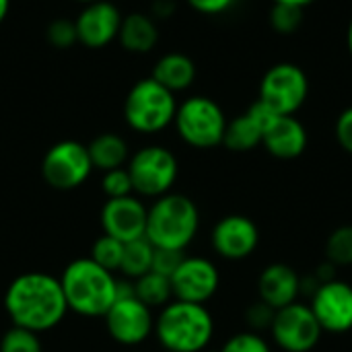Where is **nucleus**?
Masks as SVG:
<instances>
[{
  "label": "nucleus",
  "instance_id": "72a5a7b5",
  "mask_svg": "<svg viewBox=\"0 0 352 352\" xmlns=\"http://www.w3.org/2000/svg\"><path fill=\"white\" fill-rule=\"evenodd\" d=\"M334 134L338 144L342 146V151H346L352 155V105L346 107L338 118H336V126H334Z\"/></svg>",
  "mask_w": 352,
  "mask_h": 352
},
{
  "label": "nucleus",
  "instance_id": "c756f323",
  "mask_svg": "<svg viewBox=\"0 0 352 352\" xmlns=\"http://www.w3.org/2000/svg\"><path fill=\"white\" fill-rule=\"evenodd\" d=\"M101 188H103V194L107 198H124V196L134 194L132 179H130V173H128L126 167L105 171L103 179H101Z\"/></svg>",
  "mask_w": 352,
  "mask_h": 352
},
{
  "label": "nucleus",
  "instance_id": "c9c22d12",
  "mask_svg": "<svg viewBox=\"0 0 352 352\" xmlns=\"http://www.w3.org/2000/svg\"><path fill=\"white\" fill-rule=\"evenodd\" d=\"M322 287V283L318 280V276L311 272V274H305V276H299V297H307L311 299L318 289Z\"/></svg>",
  "mask_w": 352,
  "mask_h": 352
},
{
  "label": "nucleus",
  "instance_id": "c85d7f7f",
  "mask_svg": "<svg viewBox=\"0 0 352 352\" xmlns=\"http://www.w3.org/2000/svg\"><path fill=\"white\" fill-rule=\"evenodd\" d=\"M45 39L56 50H68V47H72L74 43H78V35H76L74 21L54 19L47 25V29H45Z\"/></svg>",
  "mask_w": 352,
  "mask_h": 352
},
{
  "label": "nucleus",
  "instance_id": "4c0bfd02",
  "mask_svg": "<svg viewBox=\"0 0 352 352\" xmlns=\"http://www.w3.org/2000/svg\"><path fill=\"white\" fill-rule=\"evenodd\" d=\"M173 10H175L173 0H155V4H153V12L157 16H169Z\"/></svg>",
  "mask_w": 352,
  "mask_h": 352
},
{
  "label": "nucleus",
  "instance_id": "c03bdc74",
  "mask_svg": "<svg viewBox=\"0 0 352 352\" xmlns=\"http://www.w3.org/2000/svg\"><path fill=\"white\" fill-rule=\"evenodd\" d=\"M165 352H167V351H165Z\"/></svg>",
  "mask_w": 352,
  "mask_h": 352
},
{
  "label": "nucleus",
  "instance_id": "dca6fc26",
  "mask_svg": "<svg viewBox=\"0 0 352 352\" xmlns=\"http://www.w3.org/2000/svg\"><path fill=\"white\" fill-rule=\"evenodd\" d=\"M122 19L124 16L118 6L107 0H95L85 4V8L74 19L78 43L89 50H101L109 45L113 39H118Z\"/></svg>",
  "mask_w": 352,
  "mask_h": 352
},
{
  "label": "nucleus",
  "instance_id": "a878e982",
  "mask_svg": "<svg viewBox=\"0 0 352 352\" xmlns=\"http://www.w3.org/2000/svg\"><path fill=\"white\" fill-rule=\"evenodd\" d=\"M326 260L340 266H352V225L334 229L326 243Z\"/></svg>",
  "mask_w": 352,
  "mask_h": 352
},
{
  "label": "nucleus",
  "instance_id": "412c9836",
  "mask_svg": "<svg viewBox=\"0 0 352 352\" xmlns=\"http://www.w3.org/2000/svg\"><path fill=\"white\" fill-rule=\"evenodd\" d=\"M87 148H89L93 169H99L103 173L124 167V163H128V159H130L128 142L120 134H113V132L95 136L91 140V144H87Z\"/></svg>",
  "mask_w": 352,
  "mask_h": 352
},
{
  "label": "nucleus",
  "instance_id": "423d86ee",
  "mask_svg": "<svg viewBox=\"0 0 352 352\" xmlns=\"http://www.w3.org/2000/svg\"><path fill=\"white\" fill-rule=\"evenodd\" d=\"M173 124L186 144L206 151L223 144L227 118L214 99L194 95L177 105Z\"/></svg>",
  "mask_w": 352,
  "mask_h": 352
},
{
  "label": "nucleus",
  "instance_id": "b1692460",
  "mask_svg": "<svg viewBox=\"0 0 352 352\" xmlns=\"http://www.w3.org/2000/svg\"><path fill=\"white\" fill-rule=\"evenodd\" d=\"M153 254H155V248L146 237L124 243V256H122V264H120V272L124 274V278L136 280L142 274L151 272Z\"/></svg>",
  "mask_w": 352,
  "mask_h": 352
},
{
  "label": "nucleus",
  "instance_id": "37998d69",
  "mask_svg": "<svg viewBox=\"0 0 352 352\" xmlns=\"http://www.w3.org/2000/svg\"><path fill=\"white\" fill-rule=\"evenodd\" d=\"M202 352H221V349H219V351H212V349H206V351H202Z\"/></svg>",
  "mask_w": 352,
  "mask_h": 352
},
{
  "label": "nucleus",
  "instance_id": "aec40b11",
  "mask_svg": "<svg viewBox=\"0 0 352 352\" xmlns=\"http://www.w3.org/2000/svg\"><path fill=\"white\" fill-rule=\"evenodd\" d=\"M118 39L126 52L132 54H148L159 41V29L148 14L132 12L122 19Z\"/></svg>",
  "mask_w": 352,
  "mask_h": 352
},
{
  "label": "nucleus",
  "instance_id": "20e7f679",
  "mask_svg": "<svg viewBox=\"0 0 352 352\" xmlns=\"http://www.w3.org/2000/svg\"><path fill=\"white\" fill-rule=\"evenodd\" d=\"M200 229V210L184 194H165L157 198L146 217L144 237L159 250L186 252Z\"/></svg>",
  "mask_w": 352,
  "mask_h": 352
},
{
  "label": "nucleus",
  "instance_id": "f8f14e48",
  "mask_svg": "<svg viewBox=\"0 0 352 352\" xmlns=\"http://www.w3.org/2000/svg\"><path fill=\"white\" fill-rule=\"evenodd\" d=\"M169 280L173 299L206 305V301H210L219 291L221 274L208 258L186 256Z\"/></svg>",
  "mask_w": 352,
  "mask_h": 352
},
{
  "label": "nucleus",
  "instance_id": "e433bc0d",
  "mask_svg": "<svg viewBox=\"0 0 352 352\" xmlns=\"http://www.w3.org/2000/svg\"><path fill=\"white\" fill-rule=\"evenodd\" d=\"M314 274L318 276V280H320L322 285H326V283H332V280L338 278V266L332 264L330 260H326V262L318 264V268H316Z\"/></svg>",
  "mask_w": 352,
  "mask_h": 352
},
{
  "label": "nucleus",
  "instance_id": "2f4dec72",
  "mask_svg": "<svg viewBox=\"0 0 352 352\" xmlns=\"http://www.w3.org/2000/svg\"><path fill=\"white\" fill-rule=\"evenodd\" d=\"M274 314L276 309H272L270 305H266L264 301H254L248 309H245V324L250 326L252 332L260 334V332H266L272 328V322H274Z\"/></svg>",
  "mask_w": 352,
  "mask_h": 352
},
{
  "label": "nucleus",
  "instance_id": "cd10ccee",
  "mask_svg": "<svg viewBox=\"0 0 352 352\" xmlns=\"http://www.w3.org/2000/svg\"><path fill=\"white\" fill-rule=\"evenodd\" d=\"M0 352H43V346L39 334L12 326L0 338Z\"/></svg>",
  "mask_w": 352,
  "mask_h": 352
},
{
  "label": "nucleus",
  "instance_id": "6e6552de",
  "mask_svg": "<svg viewBox=\"0 0 352 352\" xmlns=\"http://www.w3.org/2000/svg\"><path fill=\"white\" fill-rule=\"evenodd\" d=\"M309 78L305 70L293 62H278L264 74L260 82V101L276 116H295L307 101Z\"/></svg>",
  "mask_w": 352,
  "mask_h": 352
},
{
  "label": "nucleus",
  "instance_id": "473e14b6",
  "mask_svg": "<svg viewBox=\"0 0 352 352\" xmlns=\"http://www.w3.org/2000/svg\"><path fill=\"white\" fill-rule=\"evenodd\" d=\"M186 258L184 252H175V250H159L155 248V254H153V266L151 270L161 274V276H167L171 278L173 272L177 270V266L182 264V260Z\"/></svg>",
  "mask_w": 352,
  "mask_h": 352
},
{
  "label": "nucleus",
  "instance_id": "4468645a",
  "mask_svg": "<svg viewBox=\"0 0 352 352\" xmlns=\"http://www.w3.org/2000/svg\"><path fill=\"white\" fill-rule=\"evenodd\" d=\"M309 307L324 332L344 334L352 330V285L336 278L318 289Z\"/></svg>",
  "mask_w": 352,
  "mask_h": 352
},
{
  "label": "nucleus",
  "instance_id": "a211bd4d",
  "mask_svg": "<svg viewBox=\"0 0 352 352\" xmlns=\"http://www.w3.org/2000/svg\"><path fill=\"white\" fill-rule=\"evenodd\" d=\"M258 295L260 301H264L272 309H283L295 303L299 297V274L289 264H270L262 270L258 278Z\"/></svg>",
  "mask_w": 352,
  "mask_h": 352
},
{
  "label": "nucleus",
  "instance_id": "7ed1b4c3",
  "mask_svg": "<svg viewBox=\"0 0 352 352\" xmlns=\"http://www.w3.org/2000/svg\"><path fill=\"white\" fill-rule=\"evenodd\" d=\"M153 334L167 352H202L214 336V320L206 305L173 299L155 318Z\"/></svg>",
  "mask_w": 352,
  "mask_h": 352
},
{
  "label": "nucleus",
  "instance_id": "393cba45",
  "mask_svg": "<svg viewBox=\"0 0 352 352\" xmlns=\"http://www.w3.org/2000/svg\"><path fill=\"white\" fill-rule=\"evenodd\" d=\"M122 256H124V243L109 237V235H101L93 241L91 245V260L97 262L99 266H103L105 270L109 272H116L120 270V264H122Z\"/></svg>",
  "mask_w": 352,
  "mask_h": 352
},
{
  "label": "nucleus",
  "instance_id": "f03ea898",
  "mask_svg": "<svg viewBox=\"0 0 352 352\" xmlns=\"http://www.w3.org/2000/svg\"><path fill=\"white\" fill-rule=\"evenodd\" d=\"M60 285L68 303V311L82 318H103L118 297V278L91 258L72 260L62 276Z\"/></svg>",
  "mask_w": 352,
  "mask_h": 352
},
{
  "label": "nucleus",
  "instance_id": "a19ab883",
  "mask_svg": "<svg viewBox=\"0 0 352 352\" xmlns=\"http://www.w3.org/2000/svg\"><path fill=\"white\" fill-rule=\"evenodd\" d=\"M346 47H349V54L352 56V19L349 23V29H346Z\"/></svg>",
  "mask_w": 352,
  "mask_h": 352
},
{
  "label": "nucleus",
  "instance_id": "f257e3e1",
  "mask_svg": "<svg viewBox=\"0 0 352 352\" xmlns=\"http://www.w3.org/2000/svg\"><path fill=\"white\" fill-rule=\"evenodd\" d=\"M4 309L12 326L41 334L62 324L68 303L60 278L45 272H25L6 287Z\"/></svg>",
  "mask_w": 352,
  "mask_h": 352
},
{
  "label": "nucleus",
  "instance_id": "bb28decb",
  "mask_svg": "<svg viewBox=\"0 0 352 352\" xmlns=\"http://www.w3.org/2000/svg\"><path fill=\"white\" fill-rule=\"evenodd\" d=\"M303 19H305L303 8L291 6V4H280V2H274L270 8V14H268L270 27L280 35L297 33L299 27L303 25Z\"/></svg>",
  "mask_w": 352,
  "mask_h": 352
},
{
  "label": "nucleus",
  "instance_id": "1a4fd4ad",
  "mask_svg": "<svg viewBox=\"0 0 352 352\" xmlns=\"http://www.w3.org/2000/svg\"><path fill=\"white\" fill-rule=\"evenodd\" d=\"M93 173L89 148L78 140H60L41 159L43 182L60 192L80 188Z\"/></svg>",
  "mask_w": 352,
  "mask_h": 352
},
{
  "label": "nucleus",
  "instance_id": "ddd939ff",
  "mask_svg": "<svg viewBox=\"0 0 352 352\" xmlns=\"http://www.w3.org/2000/svg\"><path fill=\"white\" fill-rule=\"evenodd\" d=\"M210 243L214 254L223 260L239 262L250 258L258 250L260 229L256 221L245 214H229L214 225L210 233Z\"/></svg>",
  "mask_w": 352,
  "mask_h": 352
},
{
  "label": "nucleus",
  "instance_id": "7c9ffc66",
  "mask_svg": "<svg viewBox=\"0 0 352 352\" xmlns=\"http://www.w3.org/2000/svg\"><path fill=\"white\" fill-rule=\"evenodd\" d=\"M221 352H272L270 344L256 332H239L235 336H231Z\"/></svg>",
  "mask_w": 352,
  "mask_h": 352
},
{
  "label": "nucleus",
  "instance_id": "79ce46f5",
  "mask_svg": "<svg viewBox=\"0 0 352 352\" xmlns=\"http://www.w3.org/2000/svg\"><path fill=\"white\" fill-rule=\"evenodd\" d=\"M76 2H82V4H89V2H95V0H76Z\"/></svg>",
  "mask_w": 352,
  "mask_h": 352
},
{
  "label": "nucleus",
  "instance_id": "f3484780",
  "mask_svg": "<svg viewBox=\"0 0 352 352\" xmlns=\"http://www.w3.org/2000/svg\"><path fill=\"white\" fill-rule=\"evenodd\" d=\"M307 130L295 116H276L262 134L264 148L283 161L301 157L307 148Z\"/></svg>",
  "mask_w": 352,
  "mask_h": 352
},
{
  "label": "nucleus",
  "instance_id": "9d476101",
  "mask_svg": "<svg viewBox=\"0 0 352 352\" xmlns=\"http://www.w3.org/2000/svg\"><path fill=\"white\" fill-rule=\"evenodd\" d=\"M270 332L276 346L285 352H311L324 334L311 307L299 301L276 309Z\"/></svg>",
  "mask_w": 352,
  "mask_h": 352
},
{
  "label": "nucleus",
  "instance_id": "f704fd0d",
  "mask_svg": "<svg viewBox=\"0 0 352 352\" xmlns=\"http://www.w3.org/2000/svg\"><path fill=\"white\" fill-rule=\"evenodd\" d=\"M235 0H188V4L202 14H221L233 6Z\"/></svg>",
  "mask_w": 352,
  "mask_h": 352
},
{
  "label": "nucleus",
  "instance_id": "9b49d317",
  "mask_svg": "<svg viewBox=\"0 0 352 352\" xmlns=\"http://www.w3.org/2000/svg\"><path fill=\"white\" fill-rule=\"evenodd\" d=\"M109 338L122 346H138L155 332L153 309L134 295L118 297L103 316Z\"/></svg>",
  "mask_w": 352,
  "mask_h": 352
},
{
  "label": "nucleus",
  "instance_id": "4be33fe9",
  "mask_svg": "<svg viewBox=\"0 0 352 352\" xmlns=\"http://www.w3.org/2000/svg\"><path fill=\"white\" fill-rule=\"evenodd\" d=\"M262 134L264 132L260 124L245 111L243 116H237L231 122H227L223 144L233 153H248L262 144Z\"/></svg>",
  "mask_w": 352,
  "mask_h": 352
},
{
  "label": "nucleus",
  "instance_id": "2eb2a0df",
  "mask_svg": "<svg viewBox=\"0 0 352 352\" xmlns=\"http://www.w3.org/2000/svg\"><path fill=\"white\" fill-rule=\"evenodd\" d=\"M146 217L148 208L134 194L124 198H107L101 208V227L105 235L122 243H130L134 239L144 237Z\"/></svg>",
  "mask_w": 352,
  "mask_h": 352
},
{
  "label": "nucleus",
  "instance_id": "39448f33",
  "mask_svg": "<svg viewBox=\"0 0 352 352\" xmlns=\"http://www.w3.org/2000/svg\"><path fill=\"white\" fill-rule=\"evenodd\" d=\"M177 111L175 93L153 76L140 78L126 95L124 120L138 134H157L173 124Z\"/></svg>",
  "mask_w": 352,
  "mask_h": 352
},
{
  "label": "nucleus",
  "instance_id": "ea45409f",
  "mask_svg": "<svg viewBox=\"0 0 352 352\" xmlns=\"http://www.w3.org/2000/svg\"><path fill=\"white\" fill-rule=\"evenodd\" d=\"M8 10H10V0H0V23L6 19Z\"/></svg>",
  "mask_w": 352,
  "mask_h": 352
},
{
  "label": "nucleus",
  "instance_id": "5701e85b",
  "mask_svg": "<svg viewBox=\"0 0 352 352\" xmlns=\"http://www.w3.org/2000/svg\"><path fill=\"white\" fill-rule=\"evenodd\" d=\"M132 283H134V297L151 309H161L169 301H173L171 280L167 276H161L151 270Z\"/></svg>",
  "mask_w": 352,
  "mask_h": 352
},
{
  "label": "nucleus",
  "instance_id": "6ab92c4d",
  "mask_svg": "<svg viewBox=\"0 0 352 352\" xmlns=\"http://www.w3.org/2000/svg\"><path fill=\"white\" fill-rule=\"evenodd\" d=\"M153 78L165 89H169L171 93L186 91L196 80V64L190 56L171 52L157 60L153 68Z\"/></svg>",
  "mask_w": 352,
  "mask_h": 352
},
{
  "label": "nucleus",
  "instance_id": "58836bf2",
  "mask_svg": "<svg viewBox=\"0 0 352 352\" xmlns=\"http://www.w3.org/2000/svg\"><path fill=\"white\" fill-rule=\"evenodd\" d=\"M272 2H280V4H291V6L305 8V6H309L311 2H316V0H272Z\"/></svg>",
  "mask_w": 352,
  "mask_h": 352
},
{
  "label": "nucleus",
  "instance_id": "0eeeda50",
  "mask_svg": "<svg viewBox=\"0 0 352 352\" xmlns=\"http://www.w3.org/2000/svg\"><path fill=\"white\" fill-rule=\"evenodd\" d=\"M134 194L144 198H161L171 192L177 182L179 165L175 155L159 144L138 148L126 165Z\"/></svg>",
  "mask_w": 352,
  "mask_h": 352
}]
</instances>
